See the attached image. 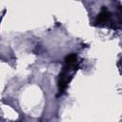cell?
Listing matches in <instances>:
<instances>
[{
    "instance_id": "6da1fadb",
    "label": "cell",
    "mask_w": 122,
    "mask_h": 122,
    "mask_svg": "<svg viewBox=\"0 0 122 122\" xmlns=\"http://www.w3.org/2000/svg\"><path fill=\"white\" fill-rule=\"evenodd\" d=\"M80 63H81V61L79 60L78 56L75 53L68 54L65 57L63 69L60 71L59 76H58V82H57L58 95H61L66 92L69 84L71 83V79L73 78L74 73L79 69Z\"/></svg>"
},
{
    "instance_id": "7a4b0ae2",
    "label": "cell",
    "mask_w": 122,
    "mask_h": 122,
    "mask_svg": "<svg viewBox=\"0 0 122 122\" xmlns=\"http://www.w3.org/2000/svg\"><path fill=\"white\" fill-rule=\"evenodd\" d=\"M94 25L97 26V27L114 28V25L112 21V13L106 8H103L102 10L96 16L95 21H94Z\"/></svg>"
},
{
    "instance_id": "3957f363",
    "label": "cell",
    "mask_w": 122,
    "mask_h": 122,
    "mask_svg": "<svg viewBox=\"0 0 122 122\" xmlns=\"http://www.w3.org/2000/svg\"><path fill=\"white\" fill-rule=\"evenodd\" d=\"M16 122H18V121H16Z\"/></svg>"
}]
</instances>
